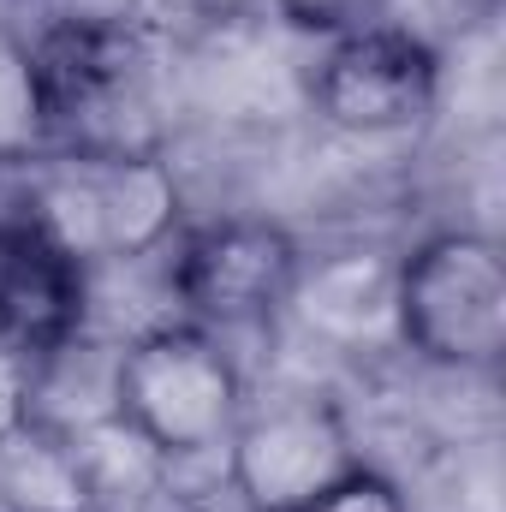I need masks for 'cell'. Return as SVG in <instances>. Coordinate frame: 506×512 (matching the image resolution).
I'll return each instance as SVG.
<instances>
[{
	"label": "cell",
	"mask_w": 506,
	"mask_h": 512,
	"mask_svg": "<svg viewBox=\"0 0 506 512\" xmlns=\"http://www.w3.org/2000/svg\"><path fill=\"white\" fill-rule=\"evenodd\" d=\"M274 18H286L304 36H340L346 24L370 18V0H268Z\"/></svg>",
	"instance_id": "11"
},
{
	"label": "cell",
	"mask_w": 506,
	"mask_h": 512,
	"mask_svg": "<svg viewBox=\"0 0 506 512\" xmlns=\"http://www.w3.org/2000/svg\"><path fill=\"white\" fill-rule=\"evenodd\" d=\"M36 78L54 149H161L155 48L126 18H60L36 42Z\"/></svg>",
	"instance_id": "4"
},
{
	"label": "cell",
	"mask_w": 506,
	"mask_h": 512,
	"mask_svg": "<svg viewBox=\"0 0 506 512\" xmlns=\"http://www.w3.org/2000/svg\"><path fill=\"white\" fill-rule=\"evenodd\" d=\"M358 465L364 453L346 411L316 393L245 411L227 435V489L245 512H304Z\"/></svg>",
	"instance_id": "7"
},
{
	"label": "cell",
	"mask_w": 506,
	"mask_h": 512,
	"mask_svg": "<svg viewBox=\"0 0 506 512\" xmlns=\"http://www.w3.org/2000/svg\"><path fill=\"white\" fill-rule=\"evenodd\" d=\"M167 286L185 304V322L215 334L274 322L304 286V245L262 215H221L179 227L167 245Z\"/></svg>",
	"instance_id": "5"
},
{
	"label": "cell",
	"mask_w": 506,
	"mask_h": 512,
	"mask_svg": "<svg viewBox=\"0 0 506 512\" xmlns=\"http://www.w3.org/2000/svg\"><path fill=\"white\" fill-rule=\"evenodd\" d=\"M441 102V48L358 18L340 36H328L316 72H310V108L316 120L346 137H399L417 131Z\"/></svg>",
	"instance_id": "6"
},
{
	"label": "cell",
	"mask_w": 506,
	"mask_h": 512,
	"mask_svg": "<svg viewBox=\"0 0 506 512\" xmlns=\"http://www.w3.org/2000/svg\"><path fill=\"white\" fill-rule=\"evenodd\" d=\"M90 268L72 262L36 221H0V358L48 364L84 334Z\"/></svg>",
	"instance_id": "8"
},
{
	"label": "cell",
	"mask_w": 506,
	"mask_h": 512,
	"mask_svg": "<svg viewBox=\"0 0 506 512\" xmlns=\"http://www.w3.org/2000/svg\"><path fill=\"white\" fill-rule=\"evenodd\" d=\"M393 322L411 358L453 376H495L506 358V256L477 227H441L393 268Z\"/></svg>",
	"instance_id": "3"
},
{
	"label": "cell",
	"mask_w": 506,
	"mask_h": 512,
	"mask_svg": "<svg viewBox=\"0 0 506 512\" xmlns=\"http://www.w3.org/2000/svg\"><path fill=\"white\" fill-rule=\"evenodd\" d=\"M197 6H203V12H221V18H227V12H245V6H256V0H197Z\"/></svg>",
	"instance_id": "12"
},
{
	"label": "cell",
	"mask_w": 506,
	"mask_h": 512,
	"mask_svg": "<svg viewBox=\"0 0 506 512\" xmlns=\"http://www.w3.org/2000/svg\"><path fill=\"white\" fill-rule=\"evenodd\" d=\"M108 417L155 465L227 447L245 417V370L203 322H155L131 334L108 370Z\"/></svg>",
	"instance_id": "1"
},
{
	"label": "cell",
	"mask_w": 506,
	"mask_h": 512,
	"mask_svg": "<svg viewBox=\"0 0 506 512\" xmlns=\"http://www.w3.org/2000/svg\"><path fill=\"white\" fill-rule=\"evenodd\" d=\"M48 149H54V126H48L36 54L18 30L0 24V167H30Z\"/></svg>",
	"instance_id": "9"
},
{
	"label": "cell",
	"mask_w": 506,
	"mask_h": 512,
	"mask_svg": "<svg viewBox=\"0 0 506 512\" xmlns=\"http://www.w3.org/2000/svg\"><path fill=\"white\" fill-rule=\"evenodd\" d=\"M24 173L18 215L84 268L155 256L179 233V179L161 149H48Z\"/></svg>",
	"instance_id": "2"
},
{
	"label": "cell",
	"mask_w": 506,
	"mask_h": 512,
	"mask_svg": "<svg viewBox=\"0 0 506 512\" xmlns=\"http://www.w3.org/2000/svg\"><path fill=\"white\" fill-rule=\"evenodd\" d=\"M304 512H411V507H405V489H399L387 471L358 465L352 477H340L328 495H316Z\"/></svg>",
	"instance_id": "10"
}]
</instances>
